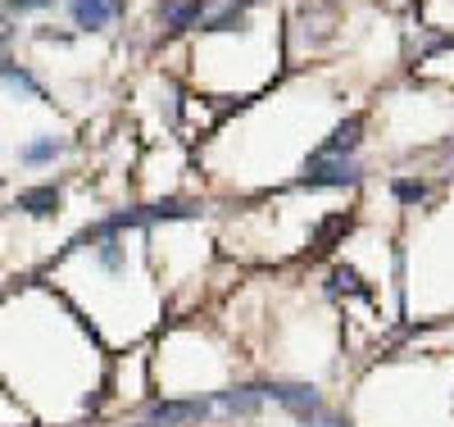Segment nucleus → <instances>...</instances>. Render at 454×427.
<instances>
[{
	"mask_svg": "<svg viewBox=\"0 0 454 427\" xmlns=\"http://www.w3.org/2000/svg\"><path fill=\"white\" fill-rule=\"evenodd\" d=\"M309 427H346V423H336V418H309Z\"/></svg>",
	"mask_w": 454,
	"mask_h": 427,
	"instance_id": "nucleus-17",
	"label": "nucleus"
},
{
	"mask_svg": "<svg viewBox=\"0 0 454 427\" xmlns=\"http://www.w3.org/2000/svg\"><path fill=\"white\" fill-rule=\"evenodd\" d=\"M259 405H263L259 386H237V391H223L209 409H218V414H254Z\"/></svg>",
	"mask_w": 454,
	"mask_h": 427,
	"instance_id": "nucleus-7",
	"label": "nucleus"
},
{
	"mask_svg": "<svg viewBox=\"0 0 454 427\" xmlns=\"http://www.w3.org/2000/svg\"><path fill=\"white\" fill-rule=\"evenodd\" d=\"M10 36H14V28H5V23H0V46H5V42H10Z\"/></svg>",
	"mask_w": 454,
	"mask_h": 427,
	"instance_id": "nucleus-18",
	"label": "nucleus"
},
{
	"mask_svg": "<svg viewBox=\"0 0 454 427\" xmlns=\"http://www.w3.org/2000/svg\"><path fill=\"white\" fill-rule=\"evenodd\" d=\"M263 391V400H278L282 409H291L295 418H318V409H323V400H318V391L314 386H295V382H273V386H259Z\"/></svg>",
	"mask_w": 454,
	"mask_h": 427,
	"instance_id": "nucleus-2",
	"label": "nucleus"
},
{
	"mask_svg": "<svg viewBox=\"0 0 454 427\" xmlns=\"http://www.w3.org/2000/svg\"><path fill=\"white\" fill-rule=\"evenodd\" d=\"M246 5H254V0H227L223 14H214L205 23V32H232V28H241L246 23Z\"/></svg>",
	"mask_w": 454,
	"mask_h": 427,
	"instance_id": "nucleus-9",
	"label": "nucleus"
},
{
	"mask_svg": "<svg viewBox=\"0 0 454 427\" xmlns=\"http://www.w3.org/2000/svg\"><path fill=\"white\" fill-rule=\"evenodd\" d=\"M205 10H209V0H164L160 19H164L168 32H186V28H200Z\"/></svg>",
	"mask_w": 454,
	"mask_h": 427,
	"instance_id": "nucleus-5",
	"label": "nucleus"
},
{
	"mask_svg": "<svg viewBox=\"0 0 454 427\" xmlns=\"http://www.w3.org/2000/svg\"><path fill=\"white\" fill-rule=\"evenodd\" d=\"M391 196H395L400 205H423V201H427V182L400 178V182H391Z\"/></svg>",
	"mask_w": 454,
	"mask_h": 427,
	"instance_id": "nucleus-12",
	"label": "nucleus"
},
{
	"mask_svg": "<svg viewBox=\"0 0 454 427\" xmlns=\"http://www.w3.org/2000/svg\"><path fill=\"white\" fill-rule=\"evenodd\" d=\"M100 264H105V268H119V264H123V250H119V241H109V237L100 241Z\"/></svg>",
	"mask_w": 454,
	"mask_h": 427,
	"instance_id": "nucleus-15",
	"label": "nucleus"
},
{
	"mask_svg": "<svg viewBox=\"0 0 454 427\" xmlns=\"http://www.w3.org/2000/svg\"><path fill=\"white\" fill-rule=\"evenodd\" d=\"M19 210L23 214H32V218H55V210H59V186H27V191H19Z\"/></svg>",
	"mask_w": 454,
	"mask_h": 427,
	"instance_id": "nucleus-6",
	"label": "nucleus"
},
{
	"mask_svg": "<svg viewBox=\"0 0 454 427\" xmlns=\"http://www.w3.org/2000/svg\"><path fill=\"white\" fill-rule=\"evenodd\" d=\"M205 414H209L205 400H160L145 414V427H182V423H196Z\"/></svg>",
	"mask_w": 454,
	"mask_h": 427,
	"instance_id": "nucleus-3",
	"label": "nucleus"
},
{
	"mask_svg": "<svg viewBox=\"0 0 454 427\" xmlns=\"http://www.w3.org/2000/svg\"><path fill=\"white\" fill-rule=\"evenodd\" d=\"M346 227H350V218H346V214H332V218H323V223H318V237H314V250H327V246H332V241H336Z\"/></svg>",
	"mask_w": 454,
	"mask_h": 427,
	"instance_id": "nucleus-13",
	"label": "nucleus"
},
{
	"mask_svg": "<svg viewBox=\"0 0 454 427\" xmlns=\"http://www.w3.org/2000/svg\"><path fill=\"white\" fill-rule=\"evenodd\" d=\"M364 173L355 160H340V154H314V160L305 164V178H300V186L309 191H323V186H355Z\"/></svg>",
	"mask_w": 454,
	"mask_h": 427,
	"instance_id": "nucleus-1",
	"label": "nucleus"
},
{
	"mask_svg": "<svg viewBox=\"0 0 454 427\" xmlns=\"http://www.w3.org/2000/svg\"><path fill=\"white\" fill-rule=\"evenodd\" d=\"M0 77H5V87H14V91H23V96H32V100H42V87H36V77H32L27 68H14V64L0 59Z\"/></svg>",
	"mask_w": 454,
	"mask_h": 427,
	"instance_id": "nucleus-10",
	"label": "nucleus"
},
{
	"mask_svg": "<svg viewBox=\"0 0 454 427\" xmlns=\"http://www.w3.org/2000/svg\"><path fill=\"white\" fill-rule=\"evenodd\" d=\"M359 141H364V119H346V123H340V128L318 146V154H340V160H346Z\"/></svg>",
	"mask_w": 454,
	"mask_h": 427,
	"instance_id": "nucleus-8",
	"label": "nucleus"
},
{
	"mask_svg": "<svg viewBox=\"0 0 454 427\" xmlns=\"http://www.w3.org/2000/svg\"><path fill=\"white\" fill-rule=\"evenodd\" d=\"M46 5H55V0H5V10H10V14H27V10H46Z\"/></svg>",
	"mask_w": 454,
	"mask_h": 427,
	"instance_id": "nucleus-16",
	"label": "nucleus"
},
{
	"mask_svg": "<svg viewBox=\"0 0 454 427\" xmlns=\"http://www.w3.org/2000/svg\"><path fill=\"white\" fill-rule=\"evenodd\" d=\"M450 154H454V146H450Z\"/></svg>",
	"mask_w": 454,
	"mask_h": 427,
	"instance_id": "nucleus-19",
	"label": "nucleus"
},
{
	"mask_svg": "<svg viewBox=\"0 0 454 427\" xmlns=\"http://www.w3.org/2000/svg\"><path fill=\"white\" fill-rule=\"evenodd\" d=\"M68 10L78 28H105L123 14V0H68Z\"/></svg>",
	"mask_w": 454,
	"mask_h": 427,
	"instance_id": "nucleus-4",
	"label": "nucleus"
},
{
	"mask_svg": "<svg viewBox=\"0 0 454 427\" xmlns=\"http://www.w3.org/2000/svg\"><path fill=\"white\" fill-rule=\"evenodd\" d=\"M332 291H355V296H368V287L359 282V273H355V268H346V264L332 268Z\"/></svg>",
	"mask_w": 454,
	"mask_h": 427,
	"instance_id": "nucleus-14",
	"label": "nucleus"
},
{
	"mask_svg": "<svg viewBox=\"0 0 454 427\" xmlns=\"http://www.w3.org/2000/svg\"><path fill=\"white\" fill-rule=\"evenodd\" d=\"M55 154H59V141L55 137H42V141H27L19 150V160L23 164H46V160H55Z\"/></svg>",
	"mask_w": 454,
	"mask_h": 427,
	"instance_id": "nucleus-11",
	"label": "nucleus"
}]
</instances>
